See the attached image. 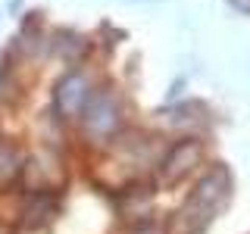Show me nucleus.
<instances>
[{
  "label": "nucleus",
  "mask_w": 250,
  "mask_h": 234,
  "mask_svg": "<svg viewBox=\"0 0 250 234\" xmlns=\"http://www.w3.org/2000/svg\"><path fill=\"white\" fill-rule=\"evenodd\" d=\"M225 194H229V181H225V175H222V172L209 175L207 181L197 187V194L188 200V206L182 209V234H197L203 225L216 215V209L222 206Z\"/></svg>",
  "instance_id": "nucleus-1"
}]
</instances>
